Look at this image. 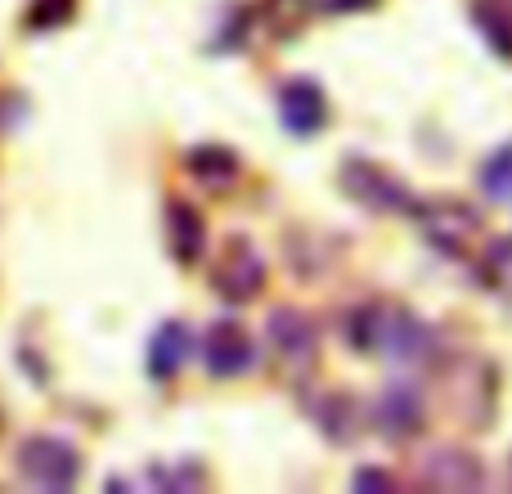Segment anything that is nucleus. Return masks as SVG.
Segmentation results:
<instances>
[{"label":"nucleus","instance_id":"12","mask_svg":"<svg viewBox=\"0 0 512 494\" xmlns=\"http://www.w3.org/2000/svg\"><path fill=\"white\" fill-rule=\"evenodd\" d=\"M189 355H194V333H189L180 319H162V324L153 328V337H149V355H144L149 378L153 382H171L180 369H185Z\"/></svg>","mask_w":512,"mask_h":494},{"label":"nucleus","instance_id":"22","mask_svg":"<svg viewBox=\"0 0 512 494\" xmlns=\"http://www.w3.org/2000/svg\"><path fill=\"white\" fill-rule=\"evenodd\" d=\"M369 5H378V0H324L328 14H360V9H369Z\"/></svg>","mask_w":512,"mask_h":494},{"label":"nucleus","instance_id":"13","mask_svg":"<svg viewBox=\"0 0 512 494\" xmlns=\"http://www.w3.org/2000/svg\"><path fill=\"white\" fill-rule=\"evenodd\" d=\"M310 423L324 432V441L333 445H351L355 436H360V405H355V396H346V391H324V396H315L306 405Z\"/></svg>","mask_w":512,"mask_h":494},{"label":"nucleus","instance_id":"9","mask_svg":"<svg viewBox=\"0 0 512 494\" xmlns=\"http://www.w3.org/2000/svg\"><path fill=\"white\" fill-rule=\"evenodd\" d=\"M279 122L292 140H315L328 126V95L315 77H288L279 86Z\"/></svg>","mask_w":512,"mask_h":494},{"label":"nucleus","instance_id":"14","mask_svg":"<svg viewBox=\"0 0 512 494\" xmlns=\"http://www.w3.org/2000/svg\"><path fill=\"white\" fill-rule=\"evenodd\" d=\"M167 247L180 265H194L207 247V221L194 203L185 198H171L167 203Z\"/></svg>","mask_w":512,"mask_h":494},{"label":"nucleus","instance_id":"10","mask_svg":"<svg viewBox=\"0 0 512 494\" xmlns=\"http://www.w3.org/2000/svg\"><path fill=\"white\" fill-rule=\"evenodd\" d=\"M450 405L463 414L468 427H490L495 423V369L481 360H463L454 369V382L445 387Z\"/></svg>","mask_w":512,"mask_h":494},{"label":"nucleus","instance_id":"11","mask_svg":"<svg viewBox=\"0 0 512 494\" xmlns=\"http://www.w3.org/2000/svg\"><path fill=\"white\" fill-rule=\"evenodd\" d=\"M481 481H486V468H481L477 454L468 450H432L423 463V486L427 490H481Z\"/></svg>","mask_w":512,"mask_h":494},{"label":"nucleus","instance_id":"21","mask_svg":"<svg viewBox=\"0 0 512 494\" xmlns=\"http://www.w3.org/2000/svg\"><path fill=\"white\" fill-rule=\"evenodd\" d=\"M351 490H360V494H382V490H396V477H391L387 468H355V477H351Z\"/></svg>","mask_w":512,"mask_h":494},{"label":"nucleus","instance_id":"2","mask_svg":"<svg viewBox=\"0 0 512 494\" xmlns=\"http://www.w3.org/2000/svg\"><path fill=\"white\" fill-rule=\"evenodd\" d=\"M414 225L423 234V243L441 256H454V261H468L472 252L486 247V221L472 203L463 198H427V203H414Z\"/></svg>","mask_w":512,"mask_h":494},{"label":"nucleus","instance_id":"4","mask_svg":"<svg viewBox=\"0 0 512 494\" xmlns=\"http://www.w3.org/2000/svg\"><path fill=\"white\" fill-rule=\"evenodd\" d=\"M337 189H342L355 207L378 212V216H409L418 203L405 180L391 176L382 162H369V158H346L342 171H337Z\"/></svg>","mask_w":512,"mask_h":494},{"label":"nucleus","instance_id":"18","mask_svg":"<svg viewBox=\"0 0 512 494\" xmlns=\"http://www.w3.org/2000/svg\"><path fill=\"white\" fill-rule=\"evenodd\" d=\"M149 486H158V490H176V494H189V490H198L207 481V472H203V463H194V459H185V463H153L149 472Z\"/></svg>","mask_w":512,"mask_h":494},{"label":"nucleus","instance_id":"19","mask_svg":"<svg viewBox=\"0 0 512 494\" xmlns=\"http://www.w3.org/2000/svg\"><path fill=\"white\" fill-rule=\"evenodd\" d=\"M77 0H32L27 5V32H54V27L72 23Z\"/></svg>","mask_w":512,"mask_h":494},{"label":"nucleus","instance_id":"20","mask_svg":"<svg viewBox=\"0 0 512 494\" xmlns=\"http://www.w3.org/2000/svg\"><path fill=\"white\" fill-rule=\"evenodd\" d=\"M472 14H477L481 36H486V41L495 45L504 59H512V18L504 14V9H495V5H477Z\"/></svg>","mask_w":512,"mask_h":494},{"label":"nucleus","instance_id":"16","mask_svg":"<svg viewBox=\"0 0 512 494\" xmlns=\"http://www.w3.org/2000/svg\"><path fill=\"white\" fill-rule=\"evenodd\" d=\"M310 18V0H261V27L274 41H292Z\"/></svg>","mask_w":512,"mask_h":494},{"label":"nucleus","instance_id":"17","mask_svg":"<svg viewBox=\"0 0 512 494\" xmlns=\"http://www.w3.org/2000/svg\"><path fill=\"white\" fill-rule=\"evenodd\" d=\"M477 185L490 203H512V140L499 144L477 171Z\"/></svg>","mask_w":512,"mask_h":494},{"label":"nucleus","instance_id":"8","mask_svg":"<svg viewBox=\"0 0 512 494\" xmlns=\"http://www.w3.org/2000/svg\"><path fill=\"white\" fill-rule=\"evenodd\" d=\"M198 355H203V369L221 382L243 378V373L256 364L252 333L239 324V319H216V324L203 333V342H198Z\"/></svg>","mask_w":512,"mask_h":494},{"label":"nucleus","instance_id":"7","mask_svg":"<svg viewBox=\"0 0 512 494\" xmlns=\"http://www.w3.org/2000/svg\"><path fill=\"white\" fill-rule=\"evenodd\" d=\"M373 427H378L391 445L414 441V436L427 427L423 391H418L414 382H405V378H391L387 387L378 391V400H373Z\"/></svg>","mask_w":512,"mask_h":494},{"label":"nucleus","instance_id":"3","mask_svg":"<svg viewBox=\"0 0 512 494\" xmlns=\"http://www.w3.org/2000/svg\"><path fill=\"white\" fill-rule=\"evenodd\" d=\"M265 346H270L274 369L288 382H306L319 364V328L297 306L270 310V319H265Z\"/></svg>","mask_w":512,"mask_h":494},{"label":"nucleus","instance_id":"6","mask_svg":"<svg viewBox=\"0 0 512 494\" xmlns=\"http://www.w3.org/2000/svg\"><path fill=\"white\" fill-rule=\"evenodd\" d=\"M265 274L270 270H265V256L256 252V243L248 234H230L212 261V288L221 292V301H230V306H248V301L261 297Z\"/></svg>","mask_w":512,"mask_h":494},{"label":"nucleus","instance_id":"1","mask_svg":"<svg viewBox=\"0 0 512 494\" xmlns=\"http://www.w3.org/2000/svg\"><path fill=\"white\" fill-rule=\"evenodd\" d=\"M346 346L355 355H378L391 364H427L441 355V337L427 319H418L414 310L396 306V301H364L346 315L342 324Z\"/></svg>","mask_w":512,"mask_h":494},{"label":"nucleus","instance_id":"15","mask_svg":"<svg viewBox=\"0 0 512 494\" xmlns=\"http://www.w3.org/2000/svg\"><path fill=\"white\" fill-rule=\"evenodd\" d=\"M185 171L207 189H225L239 180V153L225 144H198L185 153Z\"/></svg>","mask_w":512,"mask_h":494},{"label":"nucleus","instance_id":"5","mask_svg":"<svg viewBox=\"0 0 512 494\" xmlns=\"http://www.w3.org/2000/svg\"><path fill=\"white\" fill-rule=\"evenodd\" d=\"M18 477L36 490L63 494L81 481V454L63 436H27L18 445Z\"/></svg>","mask_w":512,"mask_h":494}]
</instances>
